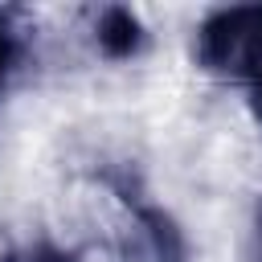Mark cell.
<instances>
[{
	"instance_id": "6da1fadb",
	"label": "cell",
	"mask_w": 262,
	"mask_h": 262,
	"mask_svg": "<svg viewBox=\"0 0 262 262\" xmlns=\"http://www.w3.org/2000/svg\"><path fill=\"white\" fill-rule=\"evenodd\" d=\"M196 66L213 78L242 82L246 106L262 127V4L213 8L196 25Z\"/></svg>"
},
{
	"instance_id": "7a4b0ae2",
	"label": "cell",
	"mask_w": 262,
	"mask_h": 262,
	"mask_svg": "<svg viewBox=\"0 0 262 262\" xmlns=\"http://www.w3.org/2000/svg\"><path fill=\"white\" fill-rule=\"evenodd\" d=\"M111 184L115 196L123 201V221L111 242V262H188V237L176 225V217L143 201V192L127 184V176Z\"/></svg>"
},
{
	"instance_id": "3957f363",
	"label": "cell",
	"mask_w": 262,
	"mask_h": 262,
	"mask_svg": "<svg viewBox=\"0 0 262 262\" xmlns=\"http://www.w3.org/2000/svg\"><path fill=\"white\" fill-rule=\"evenodd\" d=\"M94 37H98V49H102L106 57H131V53H139V45H143V25H139V16H135L131 8L111 4V8L98 12Z\"/></svg>"
},
{
	"instance_id": "277c9868",
	"label": "cell",
	"mask_w": 262,
	"mask_h": 262,
	"mask_svg": "<svg viewBox=\"0 0 262 262\" xmlns=\"http://www.w3.org/2000/svg\"><path fill=\"white\" fill-rule=\"evenodd\" d=\"M20 57H25L20 29H16L12 12H8V8H0V94L8 90V82H12L16 66H20Z\"/></svg>"
},
{
	"instance_id": "5b68a950",
	"label": "cell",
	"mask_w": 262,
	"mask_h": 262,
	"mask_svg": "<svg viewBox=\"0 0 262 262\" xmlns=\"http://www.w3.org/2000/svg\"><path fill=\"white\" fill-rule=\"evenodd\" d=\"M25 262H78V254H74V250H61V246L41 242V246H33V254H29Z\"/></svg>"
},
{
	"instance_id": "8992f818",
	"label": "cell",
	"mask_w": 262,
	"mask_h": 262,
	"mask_svg": "<svg viewBox=\"0 0 262 262\" xmlns=\"http://www.w3.org/2000/svg\"><path fill=\"white\" fill-rule=\"evenodd\" d=\"M254 237H258V262H262V201H258V213H254Z\"/></svg>"
}]
</instances>
